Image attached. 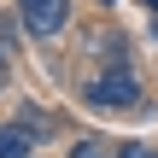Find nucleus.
Listing matches in <instances>:
<instances>
[{"instance_id": "1", "label": "nucleus", "mask_w": 158, "mask_h": 158, "mask_svg": "<svg viewBox=\"0 0 158 158\" xmlns=\"http://www.w3.org/2000/svg\"><path fill=\"white\" fill-rule=\"evenodd\" d=\"M88 100H94L100 111H135V106H141V82L117 64V70H106V76L88 88Z\"/></svg>"}, {"instance_id": "2", "label": "nucleus", "mask_w": 158, "mask_h": 158, "mask_svg": "<svg viewBox=\"0 0 158 158\" xmlns=\"http://www.w3.org/2000/svg\"><path fill=\"white\" fill-rule=\"evenodd\" d=\"M18 18H23V29L29 35H59L64 29V18H70V0H18Z\"/></svg>"}, {"instance_id": "3", "label": "nucleus", "mask_w": 158, "mask_h": 158, "mask_svg": "<svg viewBox=\"0 0 158 158\" xmlns=\"http://www.w3.org/2000/svg\"><path fill=\"white\" fill-rule=\"evenodd\" d=\"M0 158H29V135L18 123H0Z\"/></svg>"}, {"instance_id": "4", "label": "nucleus", "mask_w": 158, "mask_h": 158, "mask_svg": "<svg viewBox=\"0 0 158 158\" xmlns=\"http://www.w3.org/2000/svg\"><path fill=\"white\" fill-rule=\"evenodd\" d=\"M18 129H23L29 141H41V135H53V117H41L35 106H23V111H18Z\"/></svg>"}, {"instance_id": "5", "label": "nucleus", "mask_w": 158, "mask_h": 158, "mask_svg": "<svg viewBox=\"0 0 158 158\" xmlns=\"http://www.w3.org/2000/svg\"><path fill=\"white\" fill-rule=\"evenodd\" d=\"M12 23H23V18H6V12H0V64L12 59Z\"/></svg>"}, {"instance_id": "6", "label": "nucleus", "mask_w": 158, "mask_h": 158, "mask_svg": "<svg viewBox=\"0 0 158 158\" xmlns=\"http://www.w3.org/2000/svg\"><path fill=\"white\" fill-rule=\"evenodd\" d=\"M76 158H106V152H100L94 141H82V147H76Z\"/></svg>"}, {"instance_id": "7", "label": "nucleus", "mask_w": 158, "mask_h": 158, "mask_svg": "<svg viewBox=\"0 0 158 158\" xmlns=\"http://www.w3.org/2000/svg\"><path fill=\"white\" fill-rule=\"evenodd\" d=\"M123 158H158V152H152V147H129Z\"/></svg>"}, {"instance_id": "8", "label": "nucleus", "mask_w": 158, "mask_h": 158, "mask_svg": "<svg viewBox=\"0 0 158 158\" xmlns=\"http://www.w3.org/2000/svg\"><path fill=\"white\" fill-rule=\"evenodd\" d=\"M100 6H117V0H100Z\"/></svg>"}]
</instances>
